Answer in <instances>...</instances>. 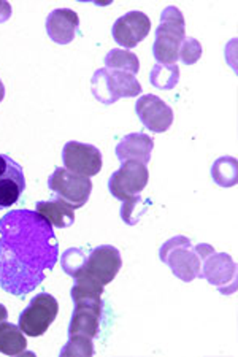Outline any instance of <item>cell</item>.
Listing matches in <instances>:
<instances>
[{
	"mask_svg": "<svg viewBox=\"0 0 238 357\" xmlns=\"http://www.w3.org/2000/svg\"><path fill=\"white\" fill-rule=\"evenodd\" d=\"M59 257L53 226L37 211L13 210L0 220V287L22 297L45 280Z\"/></svg>",
	"mask_w": 238,
	"mask_h": 357,
	"instance_id": "6da1fadb",
	"label": "cell"
},
{
	"mask_svg": "<svg viewBox=\"0 0 238 357\" xmlns=\"http://www.w3.org/2000/svg\"><path fill=\"white\" fill-rule=\"evenodd\" d=\"M184 18L177 7H167L161 15V24L156 29L153 54L158 64L172 66L178 61L184 37Z\"/></svg>",
	"mask_w": 238,
	"mask_h": 357,
	"instance_id": "7a4b0ae2",
	"label": "cell"
},
{
	"mask_svg": "<svg viewBox=\"0 0 238 357\" xmlns=\"http://www.w3.org/2000/svg\"><path fill=\"white\" fill-rule=\"evenodd\" d=\"M92 96L98 102L112 105L121 97H137L140 96L142 86L135 78V75L112 70V68H98L91 79Z\"/></svg>",
	"mask_w": 238,
	"mask_h": 357,
	"instance_id": "3957f363",
	"label": "cell"
},
{
	"mask_svg": "<svg viewBox=\"0 0 238 357\" xmlns=\"http://www.w3.org/2000/svg\"><path fill=\"white\" fill-rule=\"evenodd\" d=\"M149 172L147 165L135 160L121 162V167L110 176L108 189L114 199L121 202L142 200L140 194L147 188Z\"/></svg>",
	"mask_w": 238,
	"mask_h": 357,
	"instance_id": "277c9868",
	"label": "cell"
},
{
	"mask_svg": "<svg viewBox=\"0 0 238 357\" xmlns=\"http://www.w3.org/2000/svg\"><path fill=\"white\" fill-rule=\"evenodd\" d=\"M59 303L48 292L36 296L20 314V329L27 337H42L57 318Z\"/></svg>",
	"mask_w": 238,
	"mask_h": 357,
	"instance_id": "5b68a950",
	"label": "cell"
},
{
	"mask_svg": "<svg viewBox=\"0 0 238 357\" xmlns=\"http://www.w3.org/2000/svg\"><path fill=\"white\" fill-rule=\"evenodd\" d=\"M161 261L165 262L172 268V272L175 273V276L186 281V283H189V281L199 276V255H195L193 251L191 241L186 237H175L168 240L161 248Z\"/></svg>",
	"mask_w": 238,
	"mask_h": 357,
	"instance_id": "8992f818",
	"label": "cell"
},
{
	"mask_svg": "<svg viewBox=\"0 0 238 357\" xmlns=\"http://www.w3.org/2000/svg\"><path fill=\"white\" fill-rule=\"evenodd\" d=\"M121 266H123V259H121L118 248L112 245H101L89 251L83 268L75 276V280L80 278V276H88V278L97 281L102 286H107L118 275Z\"/></svg>",
	"mask_w": 238,
	"mask_h": 357,
	"instance_id": "52a82bcc",
	"label": "cell"
},
{
	"mask_svg": "<svg viewBox=\"0 0 238 357\" xmlns=\"http://www.w3.org/2000/svg\"><path fill=\"white\" fill-rule=\"evenodd\" d=\"M48 188L56 197L67 202L72 208H81L89 200L92 181L88 176L72 174L67 169L57 167L54 174L48 178Z\"/></svg>",
	"mask_w": 238,
	"mask_h": 357,
	"instance_id": "ba28073f",
	"label": "cell"
},
{
	"mask_svg": "<svg viewBox=\"0 0 238 357\" xmlns=\"http://www.w3.org/2000/svg\"><path fill=\"white\" fill-rule=\"evenodd\" d=\"M64 167L72 174L94 176L102 169V153L94 145L81 142H67L62 149Z\"/></svg>",
	"mask_w": 238,
	"mask_h": 357,
	"instance_id": "9c48e42d",
	"label": "cell"
},
{
	"mask_svg": "<svg viewBox=\"0 0 238 357\" xmlns=\"http://www.w3.org/2000/svg\"><path fill=\"white\" fill-rule=\"evenodd\" d=\"M149 31L151 21L143 11H129L114 21L112 33L116 43L124 46L126 50H131L143 42Z\"/></svg>",
	"mask_w": 238,
	"mask_h": 357,
	"instance_id": "30bf717a",
	"label": "cell"
},
{
	"mask_svg": "<svg viewBox=\"0 0 238 357\" xmlns=\"http://www.w3.org/2000/svg\"><path fill=\"white\" fill-rule=\"evenodd\" d=\"M135 112L144 128L154 134L168 130L173 123V110L158 96H142L135 103Z\"/></svg>",
	"mask_w": 238,
	"mask_h": 357,
	"instance_id": "8fae6325",
	"label": "cell"
},
{
	"mask_svg": "<svg viewBox=\"0 0 238 357\" xmlns=\"http://www.w3.org/2000/svg\"><path fill=\"white\" fill-rule=\"evenodd\" d=\"M24 188L26 176L21 165L7 154H0V210L15 205Z\"/></svg>",
	"mask_w": 238,
	"mask_h": 357,
	"instance_id": "7c38bea8",
	"label": "cell"
},
{
	"mask_svg": "<svg viewBox=\"0 0 238 357\" xmlns=\"http://www.w3.org/2000/svg\"><path fill=\"white\" fill-rule=\"evenodd\" d=\"M80 18L70 8L53 10L46 18V32L57 45H68L77 36Z\"/></svg>",
	"mask_w": 238,
	"mask_h": 357,
	"instance_id": "4fadbf2b",
	"label": "cell"
},
{
	"mask_svg": "<svg viewBox=\"0 0 238 357\" xmlns=\"http://www.w3.org/2000/svg\"><path fill=\"white\" fill-rule=\"evenodd\" d=\"M154 148V140L147 134H129L116 146V156L121 162L135 160L147 165L151 159V153Z\"/></svg>",
	"mask_w": 238,
	"mask_h": 357,
	"instance_id": "5bb4252c",
	"label": "cell"
},
{
	"mask_svg": "<svg viewBox=\"0 0 238 357\" xmlns=\"http://www.w3.org/2000/svg\"><path fill=\"white\" fill-rule=\"evenodd\" d=\"M102 310H96L83 305H75L70 326H68V337L86 335L94 340L101 332Z\"/></svg>",
	"mask_w": 238,
	"mask_h": 357,
	"instance_id": "9a60e30c",
	"label": "cell"
},
{
	"mask_svg": "<svg viewBox=\"0 0 238 357\" xmlns=\"http://www.w3.org/2000/svg\"><path fill=\"white\" fill-rule=\"evenodd\" d=\"M203 273L199 276L210 281L213 286L223 289V283H229V280L235 281V264L228 255H214L207 256Z\"/></svg>",
	"mask_w": 238,
	"mask_h": 357,
	"instance_id": "2e32d148",
	"label": "cell"
},
{
	"mask_svg": "<svg viewBox=\"0 0 238 357\" xmlns=\"http://www.w3.org/2000/svg\"><path fill=\"white\" fill-rule=\"evenodd\" d=\"M36 211L40 213L51 226L57 229L70 227L75 222V210L59 197L38 202Z\"/></svg>",
	"mask_w": 238,
	"mask_h": 357,
	"instance_id": "e0dca14e",
	"label": "cell"
},
{
	"mask_svg": "<svg viewBox=\"0 0 238 357\" xmlns=\"http://www.w3.org/2000/svg\"><path fill=\"white\" fill-rule=\"evenodd\" d=\"M27 349L26 335L20 326L8 321L0 322V353L7 356H22Z\"/></svg>",
	"mask_w": 238,
	"mask_h": 357,
	"instance_id": "ac0fdd59",
	"label": "cell"
},
{
	"mask_svg": "<svg viewBox=\"0 0 238 357\" xmlns=\"http://www.w3.org/2000/svg\"><path fill=\"white\" fill-rule=\"evenodd\" d=\"M105 67L112 68V70H121L137 75L138 70H140V61H138V57L131 53V51L116 48L107 54Z\"/></svg>",
	"mask_w": 238,
	"mask_h": 357,
	"instance_id": "d6986e66",
	"label": "cell"
},
{
	"mask_svg": "<svg viewBox=\"0 0 238 357\" xmlns=\"http://www.w3.org/2000/svg\"><path fill=\"white\" fill-rule=\"evenodd\" d=\"M151 84L159 89H173L179 82V68L178 66H164L156 64L151 70Z\"/></svg>",
	"mask_w": 238,
	"mask_h": 357,
	"instance_id": "ffe728a7",
	"label": "cell"
},
{
	"mask_svg": "<svg viewBox=\"0 0 238 357\" xmlns=\"http://www.w3.org/2000/svg\"><path fill=\"white\" fill-rule=\"evenodd\" d=\"M213 180L221 186H234L237 184V160L235 158H221L213 164Z\"/></svg>",
	"mask_w": 238,
	"mask_h": 357,
	"instance_id": "44dd1931",
	"label": "cell"
},
{
	"mask_svg": "<svg viewBox=\"0 0 238 357\" xmlns=\"http://www.w3.org/2000/svg\"><path fill=\"white\" fill-rule=\"evenodd\" d=\"M61 356L62 357L94 356V344H92V338L86 335H70L68 337L67 344L61 351Z\"/></svg>",
	"mask_w": 238,
	"mask_h": 357,
	"instance_id": "7402d4cb",
	"label": "cell"
},
{
	"mask_svg": "<svg viewBox=\"0 0 238 357\" xmlns=\"http://www.w3.org/2000/svg\"><path fill=\"white\" fill-rule=\"evenodd\" d=\"M86 257H88V255L83 250H80V248H70V250H67L62 256L64 272L75 278L80 273V270L83 268Z\"/></svg>",
	"mask_w": 238,
	"mask_h": 357,
	"instance_id": "603a6c76",
	"label": "cell"
},
{
	"mask_svg": "<svg viewBox=\"0 0 238 357\" xmlns=\"http://www.w3.org/2000/svg\"><path fill=\"white\" fill-rule=\"evenodd\" d=\"M200 56H202V45L193 37L184 38L181 43V48H179L178 59L186 66H193L200 59Z\"/></svg>",
	"mask_w": 238,
	"mask_h": 357,
	"instance_id": "cb8c5ba5",
	"label": "cell"
},
{
	"mask_svg": "<svg viewBox=\"0 0 238 357\" xmlns=\"http://www.w3.org/2000/svg\"><path fill=\"white\" fill-rule=\"evenodd\" d=\"M11 16V7L8 2H0V22L8 21Z\"/></svg>",
	"mask_w": 238,
	"mask_h": 357,
	"instance_id": "d4e9b609",
	"label": "cell"
},
{
	"mask_svg": "<svg viewBox=\"0 0 238 357\" xmlns=\"http://www.w3.org/2000/svg\"><path fill=\"white\" fill-rule=\"evenodd\" d=\"M7 318H8V312H7V308H5L3 305L0 303V322H2V321H7Z\"/></svg>",
	"mask_w": 238,
	"mask_h": 357,
	"instance_id": "484cf974",
	"label": "cell"
},
{
	"mask_svg": "<svg viewBox=\"0 0 238 357\" xmlns=\"http://www.w3.org/2000/svg\"><path fill=\"white\" fill-rule=\"evenodd\" d=\"M3 97H5V86L2 83V79H0V102L3 100Z\"/></svg>",
	"mask_w": 238,
	"mask_h": 357,
	"instance_id": "4316f807",
	"label": "cell"
}]
</instances>
